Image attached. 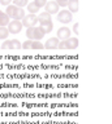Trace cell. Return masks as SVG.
<instances>
[{"label":"cell","instance_id":"6da1fadb","mask_svg":"<svg viewBox=\"0 0 112 124\" xmlns=\"http://www.w3.org/2000/svg\"><path fill=\"white\" fill-rule=\"evenodd\" d=\"M5 13L7 16L10 18V19H17V21H21L22 18L25 17V10H24V8H20V7H17V5H9L7 7V10H5Z\"/></svg>","mask_w":112,"mask_h":124},{"label":"cell","instance_id":"7a4b0ae2","mask_svg":"<svg viewBox=\"0 0 112 124\" xmlns=\"http://www.w3.org/2000/svg\"><path fill=\"white\" fill-rule=\"evenodd\" d=\"M25 34H26V38H28L29 40H39V41L44 38V35H46L39 26L29 27V29H26Z\"/></svg>","mask_w":112,"mask_h":124},{"label":"cell","instance_id":"3957f363","mask_svg":"<svg viewBox=\"0 0 112 124\" xmlns=\"http://www.w3.org/2000/svg\"><path fill=\"white\" fill-rule=\"evenodd\" d=\"M21 23H22L24 27H26V29L37 26L38 25V16L37 14H31V13H29L28 16L25 14V17L21 19Z\"/></svg>","mask_w":112,"mask_h":124},{"label":"cell","instance_id":"277c9868","mask_svg":"<svg viewBox=\"0 0 112 124\" xmlns=\"http://www.w3.org/2000/svg\"><path fill=\"white\" fill-rule=\"evenodd\" d=\"M22 23L21 21H17V19H12V21H9V23L7 25V29H8L9 34H20L22 31Z\"/></svg>","mask_w":112,"mask_h":124},{"label":"cell","instance_id":"5b68a950","mask_svg":"<svg viewBox=\"0 0 112 124\" xmlns=\"http://www.w3.org/2000/svg\"><path fill=\"white\" fill-rule=\"evenodd\" d=\"M73 19V16L69 10L64 9V10H59L57 12V21L64 23V25H68V23H71Z\"/></svg>","mask_w":112,"mask_h":124},{"label":"cell","instance_id":"8992f818","mask_svg":"<svg viewBox=\"0 0 112 124\" xmlns=\"http://www.w3.org/2000/svg\"><path fill=\"white\" fill-rule=\"evenodd\" d=\"M21 41L20 40H17V39H12V40H5L4 43L1 44V49H9V50H12V49H21Z\"/></svg>","mask_w":112,"mask_h":124},{"label":"cell","instance_id":"52a82bcc","mask_svg":"<svg viewBox=\"0 0 112 124\" xmlns=\"http://www.w3.org/2000/svg\"><path fill=\"white\" fill-rule=\"evenodd\" d=\"M21 48H24V49H44V45L42 44V43L39 40H29L28 39V41H25L24 44L21 45Z\"/></svg>","mask_w":112,"mask_h":124},{"label":"cell","instance_id":"ba28073f","mask_svg":"<svg viewBox=\"0 0 112 124\" xmlns=\"http://www.w3.org/2000/svg\"><path fill=\"white\" fill-rule=\"evenodd\" d=\"M44 8H46V10L44 12H47V13H50V14H56L57 12L60 10V7L57 5V3L55 1V0H50V1H47L46 3V5H44Z\"/></svg>","mask_w":112,"mask_h":124},{"label":"cell","instance_id":"9c48e42d","mask_svg":"<svg viewBox=\"0 0 112 124\" xmlns=\"http://www.w3.org/2000/svg\"><path fill=\"white\" fill-rule=\"evenodd\" d=\"M71 32H72V31L69 30L67 26H64V27H61V29L57 30L56 38L59 39V40H67L68 38H71Z\"/></svg>","mask_w":112,"mask_h":124},{"label":"cell","instance_id":"30bf717a","mask_svg":"<svg viewBox=\"0 0 112 124\" xmlns=\"http://www.w3.org/2000/svg\"><path fill=\"white\" fill-rule=\"evenodd\" d=\"M50 22H52L51 14L47 13V12H42V13H39V16H38V23H39V26L44 25V23H50Z\"/></svg>","mask_w":112,"mask_h":124},{"label":"cell","instance_id":"8fae6325","mask_svg":"<svg viewBox=\"0 0 112 124\" xmlns=\"http://www.w3.org/2000/svg\"><path fill=\"white\" fill-rule=\"evenodd\" d=\"M65 46L67 49H71V50H74L78 48V39L77 38H68L65 40Z\"/></svg>","mask_w":112,"mask_h":124},{"label":"cell","instance_id":"7c38bea8","mask_svg":"<svg viewBox=\"0 0 112 124\" xmlns=\"http://www.w3.org/2000/svg\"><path fill=\"white\" fill-rule=\"evenodd\" d=\"M59 41H60V40L55 36V38L48 39V40L46 41V44H43V45H44L46 49H56L57 45H59Z\"/></svg>","mask_w":112,"mask_h":124},{"label":"cell","instance_id":"4fadbf2b","mask_svg":"<svg viewBox=\"0 0 112 124\" xmlns=\"http://www.w3.org/2000/svg\"><path fill=\"white\" fill-rule=\"evenodd\" d=\"M67 7L71 13H77L78 12V0H68Z\"/></svg>","mask_w":112,"mask_h":124},{"label":"cell","instance_id":"5bb4252c","mask_svg":"<svg viewBox=\"0 0 112 124\" xmlns=\"http://www.w3.org/2000/svg\"><path fill=\"white\" fill-rule=\"evenodd\" d=\"M9 21H10V18L7 16V13H4L3 10H0V26L7 27V25L9 23Z\"/></svg>","mask_w":112,"mask_h":124},{"label":"cell","instance_id":"9a60e30c","mask_svg":"<svg viewBox=\"0 0 112 124\" xmlns=\"http://www.w3.org/2000/svg\"><path fill=\"white\" fill-rule=\"evenodd\" d=\"M26 8H28V10H29V13H31V14H37L38 12L41 10V8H38L35 5V3H28V5H26Z\"/></svg>","mask_w":112,"mask_h":124},{"label":"cell","instance_id":"2e32d148","mask_svg":"<svg viewBox=\"0 0 112 124\" xmlns=\"http://www.w3.org/2000/svg\"><path fill=\"white\" fill-rule=\"evenodd\" d=\"M9 36V31L7 27L0 26V40H7V38Z\"/></svg>","mask_w":112,"mask_h":124},{"label":"cell","instance_id":"e0dca14e","mask_svg":"<svg viewBox=\"0 0 112 124\" xmlns=\"http://www.w3.org/2000/svg\"><path fill=\"white\" fill-rule=\"evenodd\" d=\"M12 1L14 3V5H17L20 8H25L26 5H28L29 0H12Z\"/></svg>","mask_w":112,"mask_h":124},{"label":"cell","instance_id":"ac0fdd59","mask_svg":"<svg viewBox=\"0 0 112 124\" xmlns=\"http://www.w3.org/2000/svg\"><path fill=\"white\" fill-rule=\"evenodd\" d=\"M34 3H35V5L38 8H43L46 5V3H47V0H34Z\"/></svg>","mask_w":112,"mask_h":124},{"label":"cell","instance_id":"d6986e66","mask_svg":"<svg viewBox=\"0 0 112 124\" xmlns=\"http://www.w3.org/2000/svg\"><path fill=\"white\" fill-rule=\"evenodd\" d=\"M55 1L57 3V5H59L60 8H65V7H67L68 0H55Z\"/></svg>","mask_w":112,"mask_h":124},{"label":"cell","instance_id":"ffe728a7","mask_svg":"<svg viewBox=\"0 0 112 124\" xmlns=\"http://www.w3.org/2000/svg\"><path fill=\"white\" fill-rule=\"evenodd\" d=\"M10 3H12V0H0V4H3V5H5V7H8Z\"/></svg>","mask_w":112,"mask_h":124},{"label":"cell","instance_id":"44dd1931","mask_svg":"<svg viewBox=\"0 0 112 124\" xmlns=\"http://www.w3.org/2000/svg\"><path fill=\"white\" fill-rule=\"evenodd\" d=\"M73 30H74V32H76V34H78V23H76V25H74Z\"/></svg>","mask_w":112,"mask_h":124}]
</instances>
